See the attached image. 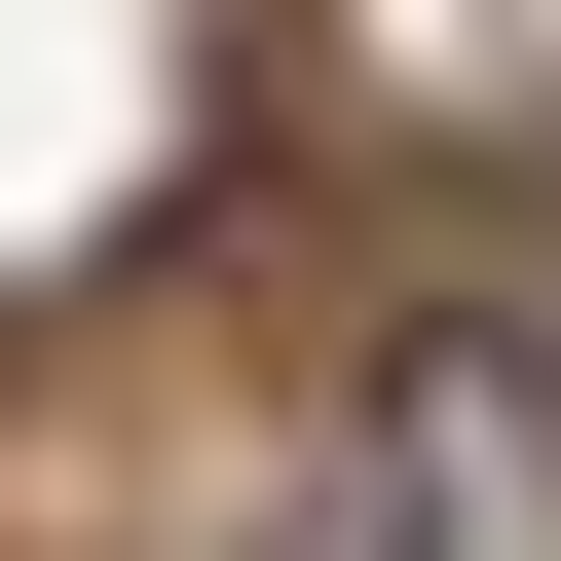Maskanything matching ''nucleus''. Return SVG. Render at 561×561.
<instances>
[{
    "instance_id": "nucleus-1",
    "label": "nucleus",
    "mask_w": 561,
    "mask_h": 561,
    "mask_svg": "<svg viewBox=\"0 0 561 561\" xmlns=\"http://www.w3.org/2000/svg\"><path fill=\"white\" fill-rule=\"evenodd\" d=\"M300 561H561V337H412V412Z\"/></svg>"
}]
</instances>
